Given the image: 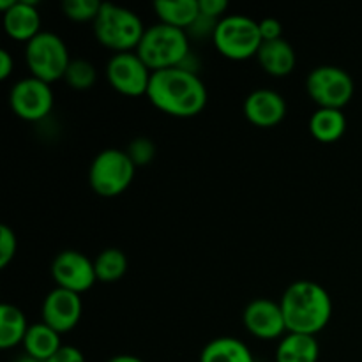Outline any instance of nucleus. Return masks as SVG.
I'll return each instance as SVG.
<instances>
[{"mask_svg": "<svg viewBox=\"0 0 362 362\" xmlns=\"http://www.w3.org/2000/svg\"><path fill=\"white\" fill-rule=\"evenodd\" d=\"M279 306L286 331L296 334L315 336L327 327L332 315V300L327 290L308 279L292 283L283 293Z\"/></svg>", "mask_w": 362, "mask_h": 362, "instance_id": "nucleus-2", "label": "nucleus"}, {"mask_svg": "<svg viewBox=\"0 0 362 362\" xmlns=\"http://www.w3.org/2000/svg\"><path fill=\"white\" fill-rule=\"evenodd\" d=\"M152 71L136 52L115 53L106 64V80L117 92L129 98L147 95Z\"/></svg>", "mask_w": 362, "mask_h": 362, "instance_id": "nucleus-9", "label": "nucleus"}, {"mask_svg": "<svg viewBox=\"0 0 362 362\" xmlns=\"http://www.w3.org/2000/svg\"><path fill=\"white\" fill-rule=\"evenodd\" d=\"M306 90L318 108L343 110L354 98L356 85L352 76L341 67L320 66L308 74Z\"/></svg>", "mask_w": 362, "mask_h": 362, "instance_id": "nucleus-8", "label": "nucleus"}, {"mask_svg": "<svg viewBox=\"0 0 362 362\" xmlns=\"http://www.w3.org/2000/svg\"><path fill=\"white\" fill-rule=\"evenodd\" d=\"M136 166L126 151L106 148L99 152L88 170L90 187L105 198H115L131 186Z\"/></svg>", "mask_w": 362, "mask_h": 362, "instance_id": "nucleus-6", "label": "nucleus"}, {"mask_svg": "<svg viewBox=\"0 0 362 362\" xmlns=\"http://www.w3.org/2000/svg\"><path fill=\"white\" fill-rule=\"evenodd\" d=\"M18 251L16 233L7 225L0 226V269H6L14 260Z\"/></svg>", "mask_w": 362, "mask_h": 362, "instance_id": "nucleus-27", "label": "nucleus"}, {"mask_svg": "<svg viewBox=\"0 0 362 362\" xmlns=\"http://www.w3.org/2000/svg\"><path fill=\"white\" fill-rule=\"evenodd\" d=\"M23 346L27 356L46 362L62 349V343H60L59 332L53 331L45 322H39V324H32L28 327Z\"/></svg>", "mask_w": 362, "mask_h": 362, "instance_id": "nucleus-19", "label": "nucleus"}, {"mask_svg": "<svg viewBox=\"0 0 362 362\" xmlns=\"http://www.w3.org/2000/svg\"><path fill=\"white\" fill-rule=\"evenodd\" d=\"M81 310H83V304L78 293L57 286L46 296L42 303V322L59 334H64L76 327L81 318Z\"/></svg>", "mask_w": 362, "mask_h": 362, "instance_id": "nucleus-12", "label": "nucleus"}, {"mask_svg": "<svg viewBox=\"0 0 362 362\" xmlns=\"http://www.w3.org/2000/svg\"><path fill=\"white\" fill-rule=\"evenodd\" d=\"M14 67V60L7 49H0V80H6L11 76Z\"/></svg>", "mask_w": 362, "mask_h": 362, "instance_id": "nucleus-31", "label": "nucleus"}, {"mask_svg": "<svg viewBox=\"0 0 362 362\" xmlns=\"http://www.w3.org/2000/svg\"><path fill=\"white\" fill-rule=\"evenodd\" d=\"M258 25H260V35L264 42L283 39V25L276 18H265L258 21Z\"/></svg>", "mask_w": 362, "mask_h": 362, "instance_id": "nucleus-29", "label": "nucleus"}, {"mask_svg": "<svg viewBox=\"0 0 362 362\" xmlns=\"http://www.w3.org/2000/svg\"><path fill=\"white\" fill-rule=\"evenodd\" d=\"M212 41L216 49L230 60H247L257 57L264 42L258 21L244 14H230L219 20Z\"/></svg>", "mask_w": 362, "mask_h": 362, "instance_id": "nucleus-5", "label": "nucleus"}, {"mask_svg": "<svg viewBox=\"0 0 362 362\" xmlns=\"http://www.w3.org/2000/svg\"><path fill=\"white\" fill-rule=\"evenodd\" d=\"M346 119L341 110L318 108L310 119V133L322 144H334L345 134Z\"/></svg>", "mask_w": 362, "mask_h": 362, "instance_id": "nucleus-21", "label": "nucleus"}, {"mask_svg": "<svg viewBox=\"0 0 362 362\" xmlns=\"http://www.w3.org/2000/svg\"><path fill=\"white\" fill-rule=\"evenodd\" d=\"M52 278L57 286L74 293H83L98 281L94 262L74 250L60 251L52 262Z\"/></svg>", "mask_w": 362, "mask_h": 362, "instance_id": "nucleus-11", "label": "nucleus"}, {"mask_svg": "<svg viewBox=\"0 0 362 362\" xmlns=\"http://www.w3.org/2000/svg\"><path fill=\"white\" fill-rule=\"evenodd\" d=\"M258 64L267 74L276 78L288 76L297 66V55L293 46L286 39L262 42L257 53Z\"/></svg>", "mask_w": 362, "mask_h": 362, "instance_id": "nucleus-16", "label": "nucleus"}, {"mask_svg": "<svg viewBox=\"0 0 362 362\" xmlns=\"http://www.w3.org/2000/svg\"><path fill=\"white\" fill-rule=\"evenodd\" d=\"M16 362H42V361L34 359V357H30V356H23V357H20Z\"/></svg>", "mask_w": 362, "mask_h": 362, "instance_id": "nucleus-34", "label": "nucleus"}, {"mask_svg": "<svg viewBox=\"0 0 362 362\" xmlns=\"http://www.w3.org/2000/svg\"><path fill=\"white\" fill-rule=\"evenodd\" d=\"M145 30L147 28L136 13L115 4H103L94 20L95 39L115 53L136 49Z\"/></svg>", "mask_w": 362, "mask_h": 362, "instance_id": "nucleus-4", "label": "nucleus"}, {"mask_svg": "<svg viewBox=\"0 0 362 362\" xmlns=\"http://www.w3.org/2000/svg\"><path fill=\"white\" fill-rule=\"evenodd\" d=\"M198 7H200V14L211 20H218V18H225L223 13L228 9V2L225 0H198Z\"/></svg>", "mask_w": 362, "mask_h": 362, "instance_id": "nucleus-28", "label": "nucleus"}, {"mask_svg": "<svg viewBox=\"0 0 362 362\" xmlns=\"http://www.w3.org/2000/svg\"><path fill=\"white\" fill-rule=\"evenodd\" d=\"M108 362H144L140 357L136 356H129V354H122V356H115L112 357Z\"/></svg>", "mask_w": 362, "mask_h": 362, "instance_id": "nucleus-32", "label": "nucleus"}, {"mask_svg": "<svg viewBox=\"0 0 362 362\" xmlns=\"http://www.w3.org/2000/svg\"><path fill=\"white\" fill-rule=\"evenodd\" d=\"M46 362H85V356L76 346L62 345V349Z\"/></svg>", "mask_w": 362, "mask_h": 362, "instance_id": "nucleus-30", "label": "nucleus"}, {"mask_svg": "<svg viewBox=\"0 0 362 362\" xmlns=\"http://www.w3.org/2000/svg\"><path fill=\"white\" fill-rule=\"evenodd\" d=\"M99 0H66L62 11L73 21H94L101 11Z\"/></svg>", "mask_w": 362, "mask_h": 362, "instance_id": "nucleus-25", "label": "nucleus"}, {"mask_svg": "<svg viewBox=\"0 0 362 362\" xmlns=\"http://www.w3.org/2000/svg\"><path fill=\"white\" fill-rule=\"evenodd\" d=\"M154 11L159 18V23L180 30H189L194 21L200 18L198 0H158L154 2Z\"/></svg>", "mask_w": 362, "mask_h": 362, "instance_id": "nucleus-17", "label": "nucleus"}, {"mask_svg": "<svg viewBox=\"0 0 362 362\" xmlns=\"http://www.w3.org/2000/svg\"><path fill=\"white\" fill-rule=\"evenodd\" d=\"M320 346L315 336L288 332L276 349V362H317Z\"/></svg>", "mask_w": 362, "mask_h": 362, "instance_id": "nucleus-18", "label": "nucleus"}, {"mask_svg": "<svg viewBox=\"0 0 362 362\" xmlns=\"http://www.w3.org/2000/svg\"><path fill=\"white\" fill-rule=\"evenodd\" d=\"M200 362H255V357L246 343L232 336H223L205 345Z\"/></svg>", "mask_w": 362, "mask_h": 362, "instance_id": "nucleus-20", "label": "nucleus"}, {"mask_svg": "<svg viewBox=\"0 0 362 362\" xmlns=\"http://www.w3.org/2000/svg\"><path fill=\"white\" fill-rule=\"evenodd\" d=\"M4 30L14 41L28 42L41 34V14L37 4L30 0H16L14 7L4 13Z\"/></svg>", "mask_w": 362, "mask_h": 362, "instance_id": "nucleus-15", "label": "nucleus"}, {"mask_svg": "<svg viewBox=\"0 0 362 362\" xmlns=\"http://www.w3.org/2000/svg\"><path fill=\"white\" fill-rule=\"evenodd\" d=\"M244 115L257 127H274L286 117V101L279 92L258 88L244 101Z\"/></svg>", "mask_w": 362, "mask_h": 362, "instance_id": "nucleus-14", "label": "nucleus"}, {"mask_svg": "<svg viewBox=\"0 0 362 362\" xmlns=\"http://www.w3.org/2000/svg\"><path fill=\"white\" fill-rule=\"evenodd\" d=\"M25 60L32 76L46 83H53L57 80H64L73 59L69 57L66 42L59 35L42 30L27 42Z\"/></svg>", "mask_w": 362, "mask_h": 362, "instance_id": "nucleus-7", "label": "nucleus"}, {"mask_svg": "<svg viewBox=\"0 0 362 362\" xmlns=\"http://www.w3.org/2000/svg\"><path fill=\"white\" fill-rule=\"evenodd\" d=\"M136 55L144 60L152 73L182 67L191 57L189 37L186 30L165 23H156L145 30L136 48Z\"/></svg>", "mask_w": 362, "mask_h": 362, "instance_id": "nucleus-3", "label": "nucleus"}, {"mask_svg": "<svg viewBox=\"0 0 362 362\" xmlns=\"http://www.w3.org/2000/svg\"><path fill=\"white\" fill-rule=\"evenodd\" d=\"M28 327L30 325L20 308L7 303L0 306V349H13L20 343L23 345Z\"/></svg>", "mask_w": 362, "mask_h": 362, "instance_id": "nucleus-22", "label": "nucleus"}, {"mask_svg": "<svg viewBox=\"0 0 362 362\" xmlns=\"http://www.w3.org/2000/svg\"><path fill=\"white\" fill-rule=\"evenodd\" d=\"M147 98L166 115L189 119L204 112L207 105V88L194 71L172 67L152 73Z\"/></svg>", "mask_w": 362, "mask_h": 362, "instance_id": "nucleus-1", "label": "nucleus"}, {"mask_svg": "<svg viewBox=\"0 0 362 362\" xmlns=\"http://www.w3.org/2000/svg\"><path fill=\"white\" fill-rule=\"evenodd\" d=\"M126 152L131 158V161L134 163V166H145L156 158V145L152 144V140H148V138L140 136L134 138V140L127 145Z\"/></svg>", "mask_w": 362, "mask_h": 362, "instance_id": "nucleus-26", "label": "nucleus"}, {"mask_svg": "<svg viewBox=\"0 0 362 362\" xmlns=\"http://www.w3.org/2000/svg\"><path fill=\"white\" fill-rule=\"evenodd\" d=\"M129 262L124 251L117 250V247H108V250L101 251L94 260L95 276L98 281L103 283H115L127 272Z\"/></svg>", "mask_w": 362, "mask_h": 362, "instance_id": "nucleus-23", "label": "nucleus"}, {"mask_svg": "<svg viewBox=\"0 0 362 362\" xmlns=\"http://www.w3.org/2000/svg\"><path fill=\"white\" fill-rule=\"evenodd\" d=\"M14 4H16V0H0V11L7 13L11 7H14Z\"/></svg>", "mask_w": 362, "mask_h": 362, "instance_id": "nucleus-33", "label": "nucleus"}, {"mask_svg": "<svg viewBox=\"0 0 362 362\" xmlns=\"http://www.w3.org/2000/svg\"><path fill=\"white\" fill-rule=\"evenodd\" d=\"M64 80L74 90H88V88H92L95 85L98 71H95L94 64H90L88 60L73 59L69 67H67Z\"/></svg>", "mask_w": 362, "mask_h": 362, "instance_id": "nucleus-24", "label": "nucleus"}, {"mask_svg": "<svg viewBox=\"0 0 362 362\" xmlns=\"http://www.w3.org/2000/svg\"><path fill=\"white\" fill-rule=\"evenodd\" d=\"M244 325L260 339H276L283 336L286 331L285 317L279 303L269 299H255L244 310Z\"/></svg>", "mask_w": 362, "mask_h": 362, "instance_id": "nucleus-13", "label": "nucleus"}, {"mask_svg": "<svg viewBox=\"0 0 362 362\" xmlns=\"http://www.w3.org/2000/svg\"><path fill=\"white\" fill-rule=\"evenodd\" d=\"M9 105L16 117L28 122H37L52 112L53 90L49 83L39 78H23L11 88Z\"/></svg>", "mask_w": 362, "mask_h": 362, "instance_id": "nucleus-10", "label": "nucleus"}]
</instances>
